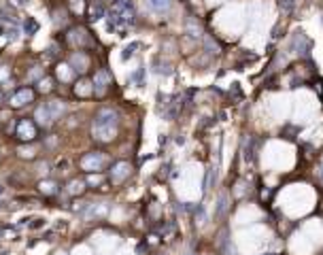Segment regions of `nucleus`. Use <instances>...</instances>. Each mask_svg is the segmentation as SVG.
<instances>
[{
  "mask_svg": "<svg viewBox=\"0 0 323 255\" xmlns=\"http://www.w3.org/2000/svg\"><path fill=\"white\" fill-rule=\"evenodd\" d=\"M92 134L100 143L113 141L115 134H117V113L113 109H100V111L96 113L94 126H92Z\"/></svg>",
  "mask_w": 323,
  "mask_h": 255,
  "instance_id": "1",
  "label": "nucleus"
},
{
  "mask_svg": "<svg viewBox=\"0 0 323 255\" xmlns=\"http://www.w3.org/2000/svg\"><path fill=\"white\" fill-rule=\"evenodd\" d=\"M104 164H107V155L100 153V151H90L79 160V166L83 168L85 172H100L104 168Z\"/></svg>",
  "mask_w": 323,
  "mask_h": 255,
  "instance_id": "2",
  "label": "nucleus"
},
{
  "mask_svg": "<svg viewBox=\"0 0 323 255\" xmlns=\"http://www.w3.org/2000/svg\"><path fill=\"white\" fill-rule=\"evenodd\" d=\"M15 136L23 143H32L34 138L38 136V128L32 119H19L17 121V128H15Z\"/></svg>",
  "mask_w": 323,
  "mask_h": 255,
  "instance_id": "3",
  "label": "nucleus"
},
{
  "mask_svg": "<svg viewBox=\"0 0 323 255\" xmlns=\"http://www.w3.org/2000/svg\"><path fill=\"white\" fill-rule=\"evenodd\" d=\"M34 90L32 88H17L13 94L9 96V104L13 109H19V107H26V104H30L34 100Z\"/></svg>",
  "mask_w": 323,
  "mask_h": 255,
  "instance_id": "4",
  "label": "nucleus"
},
{
  "mask_svg": "<svg viewBox=\"0 0 323 255\" xmlns=\"http://www.w3.org/2000/svg\"><path fill=\"white\" fill-rule=\"evenodd\" d=\"M130 172H132L130 162H117V164H113V168H111V183L113 185L123 183L128 177H130Z\"/></svg>",
  "mask_w": 323,
  "mask_h": 255,
  "instance_id": "5",
  "label": "nucleus"
},
{
  "mask_svg": "<svg viewBox=\"0 0 323 255\" xmlns=\"http://www.w3.org/2000/svg\"><path fill=\"white\" fill-rule=\"evenodd\" d=\"M94 91H96L98 96H102L104 91L109 90V85L113 83V77L109 74V71H104V68H100V71H96V74H94Z\"/></svg>",
  "mask_w": 323,
  "mask_h": 255,
  "instance_id": "6",
  "label": "nucleus"
},
{
  "mask_svg": "<svg viewBox=\"0 0 323 255\" xmlns=\"http://www.w3.org/2000/svg\"><path fill=\"white\" fill-rule=\"evenodd\" d=\"M70 68H73L75 73H85L87 68H90V55H87L85 51H75V54L70 55Z\"/></svg>",
  "mask_w": 323,
  "mask_h": 255,
  "instance_id": "7",
  "label": "nucleus"
},
{
  "mask_svg": "<svg viewBox=\"0 0 323 255\" xmlns=\"http://www.w3.org/2000/svg\"><path fill=\"white\" fill-rule=\"evenodd\" d=\"M90 32H85L83 28H75V30H70V34H68V40L73 45H79V47H85L87 43H90V36H87Z\"/></svg>",
  "mask_w": 323,
  "mask_h": 255,
  "instance_id": "8",
  "label": "nucleus"
},
{
  "mask_svg": "<svg viewBox=\"0 0 323 255\" xmlns=\"http://www.w3.org/2000/svg\"><path fill=\"white\" fill-rule=\"evenodd\" d=\"M75 94L81 96V98H87L94 94V85L90 81H77V85H75Z\"/></svg>",
  "mask_w": 323,
  "mask_h": 255,
  "instance_id": "9",
  "label": "nucleus"
},
{
  "mask_svg": "<svg viewBox=\"0 0 323 255\" xmlns=\"http://www.w3.org/2000/svg\"><path fill=\"white\" fill-rule=\"evenodd\" d=\"M37 119H38L43 126H49L51 121H54V117H51L49 107H47V104H43V107H38V109H37Z\"/></svg>",
  "mask_w": 323,
  "mask_h": 255,
  "instance_id": "10",
  "label": "nucleus"
},
{
  "mask_svg": "<svg viewBox=\"0 0 323 255\" xmlns=\"http://www.w3.org/2000/svg\"><path fill=\"white\" fill-rule=\"evenodd\" d=\"M147 4H149V9L155 11V13H164V11L170 9V0H147Z\"/></svg>",
  "mask_w": 323,
  "mask_h": 255,
  "instance_id": "11",
  "label": "nucleus"
},
{
  "mask_svg": "<svg viewBox=\"0 0 323 255\" xmlns=\"http://www.w3.org/2000/svg\"><path fill=\"white\" fill-rule=\"evenodd\" d=\"M83 189H85V181H81V179H75V181L68 183V194H73V196L83 194Z\"/></svg>",
  "mask_w": 323,
  "mask_h": 255,
  "instance_id": "12",
  "label": "nucleus"
},
{
  "mask_svg": "<svg viewBox=\"0 0 323 255\" xmlns=\"http://www.w3.org/2000/svg\"><path fill=\"white\" fill-rule=\"evenodd\" d=\"M73 68H70V66H66V64H62V66H60V71H57V77H60L62 81H70V79H73Z\"/></svg>",
  "mask_w": 323,
  "mask_h": 255,
  "instance_id": "13",
  "label": "nucleus"
},
{
  "mask_svg": "<svg viewBox=\"0 0 323 255\" xmlns=\"http://www.w3.org/2000/svg\"><path fill=\"white\" fill-rule=\"evenodd\" d=\"M40 189H43L45 191V194H56V191H57V185L54 183V181H43V183H40Z\"/></svg>",
  "mask_w": 323,
  "mask_h": 255,
  "instance_id": "14",
  "label": "nucleus"
},
{
  "mask_svg": "<svg viewBox=\"0 0 323 255\" xmlns=\"http://www.w3.org/2000/svg\"><path fill=\"white\" fill-rule=\"evenodd\" d=\"M11 79V68L9 66H0V85H4Z\"/></svg>",
  "mask_w": 323,
  "mask_h": 255,
  "instance_id": "15",
  "label": "nucleus"
},
{
  "mask_svg": "<svg viewBox=\"0 0 323 255\" xmlns=\"http://www.w3.org/2000/svg\"><path fill=\"white\" fill-rule=\"evenodd\" d=\"M37 30H38V24H37V21H34V19H28V21H26V32L32 34V32H37Z\"/></svg>",
  "mask_w": 323,
  "mask_h": 255,
  "instance_id": "16",
  "label": "nucleus"
},
{
  "mask_svg": "<svg viewBox=\"0 0 323 255\" xmlns=\"http://www.w3.org/2000/svg\"><path fill=\"white\" fill-rule=\"evenodd\" d=\"M136 47H138L136 43H134V45H130V47H126V51H123V55H121L123 60H128V57H130V55L134 54V49H136Z\"/></svg>",
  "mask_w": 323,
  "mask_h": 255,
  "instance_id": "17",
  "label": "nucleus"
},
{
  "mask_svg": "<svg viewBox=\"0 0 323 255\" xmlns=\"http://www.w3.org/2000/svg\"><path fill=\"white\" fill-rule=\"evenodd\" d=\"M213 175H215V172H213V170H209V177L204 179V189H209V187H210V183H213Z\"/></svg>",
  "mask_w": 323,
  "mask_h": 255,
  "instance_id": "18",
  "label": "nucleus"
},
{
  "mask_svg": "<svg viewBox=\"0 0 323 255\" xmlns=\"http://www.w3.org/2000/svg\"><path fill=\"white\" fill-rule=\"evenodd\" d=\"M279 4H281L283 9H289V4L293 7V0H279Z\"/></svg>",
  "mask_w": 323,
  "mask_h": 255,
  "instance_id": "19",
  "label": "nucleus"
},
{
  "mask_svg": "<svg viewBox=\"0 0 323 255\" xmlns=\"http://www.w3.org/2000/svg\"><path fill=\"white\" fill-rule=\"evenodd\" d=\"M4 100V98H2V91H0V102H2Z\"/></svg>",
  "mask_w": 323,
  "mask_h": 255,
  "instance_id": "20",
  "label": "nucleus"
}]
</instances>
